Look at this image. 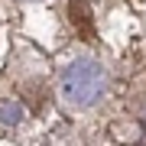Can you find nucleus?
Instances as JSON below:
<instances>
[{
	"label": "nucleus",
	"mask_w": 146,
	"mask_h": 146,
	"mask_svg": "<svg viewBox=\"0 0 146 146\" xmlns=\"http://www.w3.org/2000/svg\"><path fill=\"white\" fill-rule=\"evenodd\" d=\"M68 23L75 26V36L81 42H94L98 29H94V10L88 0H68Z\"/></svg>",
	"instance_id": "nucleus-1"
}]
</instances>
